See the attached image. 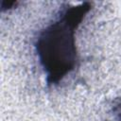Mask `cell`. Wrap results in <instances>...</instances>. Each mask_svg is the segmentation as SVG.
Wrapping results in <instances>:
<instances>
[{
  "mask_svg": "<svg viewBox=\"0 0 121 121\" xmlns=\"http://www.w3.org/2000/svg\"><path fill=\"white\" fill-rule=\"evenodd\" d=\"M89 8L87 3L71 7L41 35L38 54L50 82L59 81L74 68L75 31Z\"/></svg>",
  "mask_w": 121,
  "mask_h": 121,
  "instance_id": "cell-1",
  "label": "cell"
}]
</instances>
